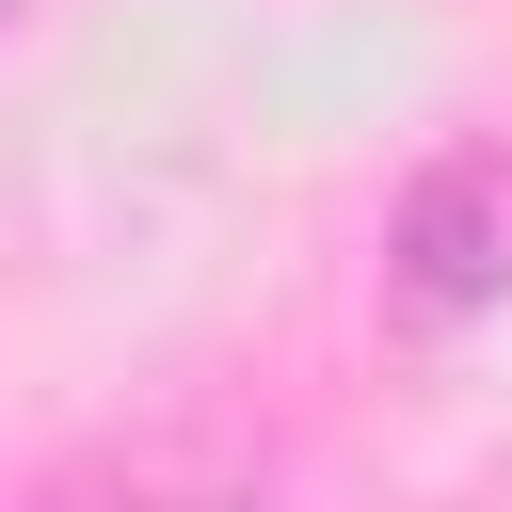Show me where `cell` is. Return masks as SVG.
<instances>
[{"mask_svg": "<svg viewBox=\"0 0 512 512\" xmlns=\"http://www.w3.org/2000/svg\"><path fill=\"white\" fill-rule=\"evenodd\" d=\"M0 16H16V0H0Z\"/></svg>", "mask_w": 512, "mask_h": 512, "instance_id": "cell-2", "label": "cell"}, {"mask_svg": "<svg viewBox=\"0 0 512 512\" xmlns=\"http://www.w3.org/2000/svg\"><path fill=\"white\" fill-rule=\"evenodd\" d=\"M384 272H400L416 320H480V304H512V144H448V160H416V192H400V224H384Z\"/></svg>", "mask_w": 512, "mask_h": 512, "instance_id": "cell-1", "label": "cell"}]
</instances>
